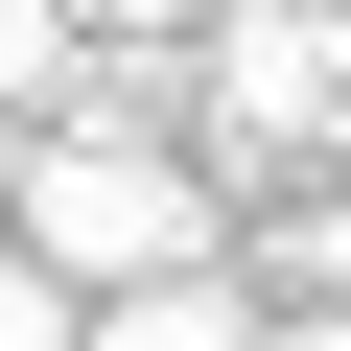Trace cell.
<instances>
[{"instance_id":"obj_1","label":"cell","mask_w":351,"mask_h":351,"mask_svg":"<svg viewBox=\"0 0 351 351\" xmlns=\"http://www.w3.org/2000/svg\"><path fill=\"white\" fill-rule=\"evenodd\" d=\"M24 234L71 258V281H164V258H211V188L164 141H117V117H47L24 141Z\"/></svg>"},{"instance_id":"obj_2","label":"cell","mask_w":351,"mask_h":351,"mask_svg":"<svg viewBox=\"0 0 351 351\" xmlns=\"http://www.w3.org/2000/svg\"><path fill=\"white\" fill-rule=\"evenodd\" d=\"M211 141L234 164L351 141V0H211Z\"/></svg>"},{"instance_id":"obj_3","label":"cell","mask_w":351,"mask_h":351,"mask_svg":"<svg viewBox=\"0 0 351 351\" xmlns=\"http://www.w3.org/2000/svg\"><path fill=\"white\" fill-rule=\"evenodd\" d=\"M94 351H258V304L211 258H164V281H94Z\"/></svg>"},{"instance_id":"obj_4","label":"cell","mask_w":351,"mask_h":351,"mask_svg":"<svg viewBox=\"0 0 351 351\" xmlns=\"http://www.w3.org/2000/svg\"><path fill=\"white\" fill-rule=\"evenodd\" d=\"M0 94H24V117H94V47H71V0H0Z\"/></svg>"},{"instance_id":"obj_5","label":"cell","mask_w":351,"mask_h":351,"mask_svg":"<svg viewBox=\"0 0 351 351\" xmlns=\"http://www.w3.org/2000/svg\"><path fill=\"white\" fill-rule=\"evenodd\" d=\"M0 351H94V281H71L47 234H24V258H0Z\"/></svg>"},{"instance_id":"obj_6","label":"cell","mask_w":351,"mask_h":351,"mask_svg":"<svg viewBox=\"0 0 351 351\" xmlns=\"http://www.w3.org/2000/svg\"><path fill=\"white\" fill-rule=\"evenodd\" d=\"M281 281H304V304H351V188H328V211H281Z\"/></svg>"},{"instance_id":"obj_7","label":"cell","mask_w":351,"mask_h":351,"mask_svg":"<svg viewBox=\"0 0 351 351\" xmlns=\"http://www.w3.org/2000/svg\"><path fill=\"white\" fill-rule=\"evenodd\" d=\"M258 351H351V304H281V328H258Z\"/></svg>"},{"instance_id":"obj_8","label":"cell","mask_w":351,"mask_h":351,"mask_svg":"<svg viewBox=\"0 0 351 351\" xmlns=\"http://www.w3.org/2000/svg\"><path fill=\"white\" fill-rule=\"evenodd\" d=\"M24 141H47V117H24V94H0V211H24Z\"/></svg>"}]
</instances>
